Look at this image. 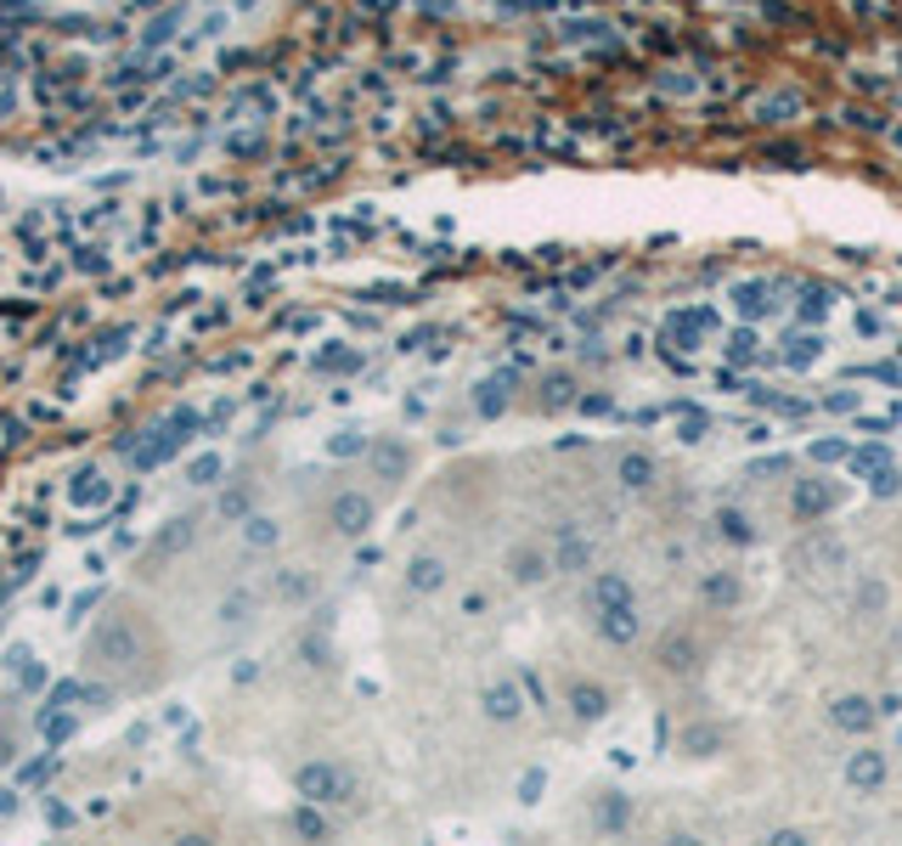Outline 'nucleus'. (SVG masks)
Masks as SVG:
<instances>
[{
	"instance_id": "1",
	"label": "nucleus",
	"mask_w": 902,
	"mask_h": 846,
	"mask_svg": "<svg viewBox=\"0 0 902 846\" xmlns=\"http://www.w3.org/2000/svg\"><path fill=\"white\" fill-rule=\"evenodd\" d=\"M367 514H373V508L361 502V496H344L339 502V531H361V525H367Z\"/></svg>"
},
{
	"instance_id": "2",
	"label": "nucleus",
	"mask_w": 902,
	"mask_h": 846,
	"mask_svg": "<svg viewBox=\"0 0 902 846\" xmlns=\"http://www.w3.org/2000/svg\"><path fill=\"white\" fill-rule=\"evenodd\" d=\"M620 474H626V485H644V480L655 474V463H649V458H626V463H620Z\"/></svg>"
},
{
	"instance_id": "3",
	"label": "nucleus",
	"mask_w": 902,
	"mask_h": 846,
	"mask_svg": "<svg viewBox=\"0 0 902 846\" xmlns=\"http://www.w3.org/2000/svg\"><path fill=\"white\" fill-rule=\"evenodd\" d=\"M852 779L857 785H880V756H857L852 761Z\"/></svg>"
},
{
	"instance_id": "4",
	"label": "nucleus",
	"mask_w": 902,
	"mask_h": 846,
	"mask_svg": "<svg viewBox=\"0 0 902 846\" xmlns=\"http://www.w3.org/2000/svg\"><path fill=\"white\" fill-rule=\"evenodd\" d=\"M412 581H418V587H434V581H440V564H434V559L412 564Z\"/></svg>"
},
{
	"instance_id": "5",
	"label": "nucleus",
	"mask_w": 902,
	"mask_h": 846,
	"mask_svg": "<svg viewBox=\"0 0 902 846\" xmlns=\"http://www.w3.org/2000/svg\"><path fill=\"white\" fill-rule=\"evenodd\" d=\"M576 711H581V717H592V711H604V695H592V689H581V695H576Z\"/></svg>"
}]
</instances>
